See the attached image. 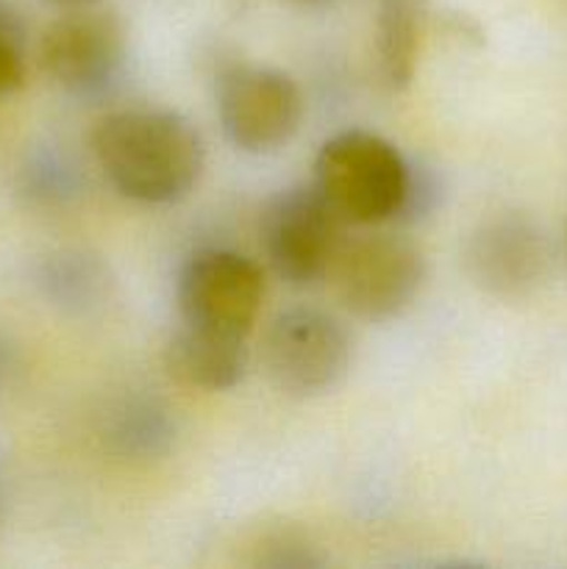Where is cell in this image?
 <instances>
[{"label":"cell","instance_id":"4fadbf2b","mask_svg":"<svg viewBox=\"0 0 567 569\" xmlns=\"http://www.w3.org/2000/svg\"><path fill=\"white\" fill-rule=\"evenodd\" d=\"M48 3L61 6V9H83V6H94L98 0H48Z\"/></svg>","mask_w":567,"mask_h":569},{"label":"cell","instance_id":"7c38bea8","mask_svg":"<svg viewBox=\"0 0 567 569\" xmlns=\"http://www.w3.org/2000/svg\"><path fill=\"white\" fill-rule=\"evenodd\" d=\"M28 76V28L20 11L0 0V98L22 89Z\"/></svg>","mask_w":567,"mask_h":569},{"label":"cell","instance_id":"6da1fadb","mask_svg":"<svg viewBox=\"0 0 567 569\" xmlns=\"http://www.w3.org/2000/svg\"><path fill=\"white\" fill-rule=\"evenodd\" d=\"M92 153L122 198L148 206L187 198L206 167L200 131L192 120L170 109L106 114L92 131Z\"/></svg>","mask_w":567,"mask_h":569},{"label":"cell","instance_id":"8fae6325","mask_svg":"<svg viewBox=\"0 0 567 569\" xmlns=\"http://www.w3.org/2000/svg\"><path fill=\"white\" fill-rule=\"evenodd\" d=\"M422 0H378L376 59L384 87L400 92L411 83L420 56Z\"/></svg>","mask_w":567,"mask_h":569},{"label":"cell","instance_id":"5b68a950","mask_svg":"<svg viewBox=\"0 0 567 569\" xmlns=\"http://www.w3.org/2000/svg\"><path fill=\"white\" fill-rule=\"evenodd\" d=\"M267 378L289 398H317L345 378L350 365V339L328 311L287 309L270 322L261 342Z\"/></svg>","mask_w":567,"mask_h":569},{"label":"cell","instance_id":"52a82bcc","mask_svg":"<svg viewBox=\"0 0 567 569\" xmlns=\"http://www.w3.org/2000/svg\"><path fill=\"white\" fill-rule=\"evenodd\" d=\"M217 117L242 153H272L292 142L304 120V94L278 67L233 64L217 81Z\"/></svg>","mask_w":567,"mask_h":569},{"label":"cell","instance_id":"7a4b0ae2","mask_svg":"<svg viewBox=\"0 0 567 569\" xmlns=\"http://www.w3.org/2000/svg\"><path fill=\"white\" fill-rule=\"evenodd\" d=\"M311 183L348 226H376L409 211L415 176L384 137L342 131L322 142Z\"/></svg>","mask_w":567,"mask_h":569},{"label":"cell","instance_id":"277c9868","mask_svg":"<svg viewBox=\"0 0 567 569\" xmlns=\"http://www.w3.org/2000/svg\"><path fill=\"white\" fill-rule=\"evenodd\" d=\"M345 309L367 322L404 315L426 283V256L409 239L370 233L345 242L331 267Z\"/></svg>","mask_w":567,"mask_h":569},{"label":"cell","instance_id":"9c48e42d","mask_svg":"<svg viewBox=\"0 0 567 569\" xmlns=\"http://www.w3.org/2000/svg\"><path fill=\"white\" fill-rule=\"evenodd\" d=\"M548 267V244L528 217L500 214L481 222L467 244L472 281L498 298H523Z\"/></svg>","mask_w":567,"mask_h":569},{"label":"cell","instance_id":"5bb4252c","mask_svg":"<svg viewBox=\"0 0 567 569\" xmlns=\"http://www.w3.org/2000/svg\"><path fill=\"white\" fill-rule=\"evenodd\" d=\"M292 3L306 6V9H320V6H331L334 0H292Z\"/></svg>","mask_w":567,"mask_h":569},{"label":"cell","instance_id":"30bf717a","mask_svg":"<svg viewBox=\"0 0 567 569\" xmlns=\"http://www.w3.org/2000/svg\"><path fill=\"white\" fill-rule=\"evenodd\" d=\"M248 339L222 337L183 326L165 348L167 376L206 392H222L242 381L248 367Z\"/></svg>","mask_w":567,"mask_h":569},{"label":"cell","instance_id":"8992f818","mask_svg":"<svg viewBox=\"0 0 567 569\" xmlns=\"http://www.w3.org/2000/svg\"><path fill=\"white\" fill-rule=\"evenodd\" d=\"M265 298V276L248 256L226 248L195 250L176 283L183 326L248 339Z\"/></svg>","mask_w":567,"mask_h":569},{"label":"cell","instance_id":"3957f363","mask_svg":"<svg viewBox=\"0 0 567 569\" xmlns=\"http://www.w3.org/2000/svg\"><path fill=\"white\" fill-rule=\"evenodd\" d=\"M348 222L315 183L284 189L261 211V248L281 281L309 287L328 276L345 248Z\"/></svg>","mask_w":567,"mask_h":569},{"label":"cell","instance_id":"ba28073f","mask_svg":"<svg viewBox=\"0 0 567 569\" xmlns=\"http://www.w3.org/2000/svg\"><path fill=\"white\" fill-rule=\"evenodd\" d=\"M44 76L76 98H98L126 64V28L115 11L67 9L39 39Z\"/></svg>","mask_w":567,"mask_h":569}]
</instances>
